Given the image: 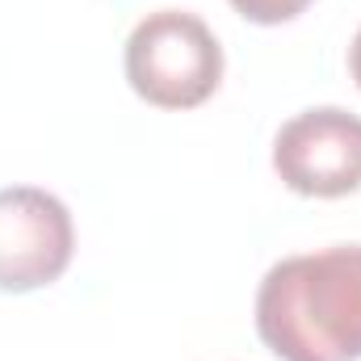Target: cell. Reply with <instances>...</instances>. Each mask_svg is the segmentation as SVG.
Returning <instances> with one entry per match:
<instances>
[{"label":"cell","mask_w":361,"mask_h":361,"mask_svg":"<svg viewBox=\"0 0 361 361\" xmlns=\"http://www.w3.org/2000/svg\"><path fill=\"white\" fill-rule=\"evenodd\" d=\"M311 0H231V8L257 25H281V21H294L298 13H307Z\"/></svg>","instance_id":"cell-5"},{"label":"cell","mask_w":361,"mask_h":361,"mask_svg":"<svg viewBox=\"0 0 361 361\" xmlns=\"http://www.w3.org/2000/svg\"><path fill=\"white\" fill-rule=\"evenodd\" d=\"M257 332L281 361H361V244L277 261L257 290Z\"/></svg>","instance_id":"cell-1"},{"label":"cell","mask_w":361,"mask_h":361,"mask_svg":"<svg viewBox=\"0 0 361 361\" xmlns=\"http://www.w3.org/2000/svg\"><path fill=\"white\" fill-rule=\"evenodd\" d=\"M349 72H353V80H357V89H361V25H357V34H353V47H349Z\"/></svg>","instance_id":"cell-6"},{"label":"cell","mask_w":361,"mask_h":361,"mask_svg":"<svg viewBox=\"0 0 361 361\" xmlns=\"http://www.w3.org/2000/svg\"><path fill=\"white\" fill-rule=\"evenodd\" d=\"M76 252L72 210L38 189H0V294H30L59 281Z\"/></svg>","instance_id":"cell-3"},{"label":"cell","mask_w":361,"mask_h":361,"mask_svg":"<svg viewBox=\"0 0 361 361\" xmlns=\"http://www.w3.org/2000/svg\"><path fill=\"white\" fill-rule=\"evenodd\" d=\"M126 80L147 105L193 109L223 85V47L214 30L185 8L147 13L126 38Z\"/></svg>","instance_id":"cell-2"},{"label":"cell","mask_w":361,"mask_h":361,"mask_svg":"<svg viewBox=\"0 0 361 361\" xmlns=\"http://www.w3.org/2000/svg\"><path fill=\"white\" fill-rule=\"evenodd\" d=\"M273 173L302 197H345L361 189V118L341 105L294 114L273 139Z\"/></svg>","instance_id":"cell-4"}]
</instances>
